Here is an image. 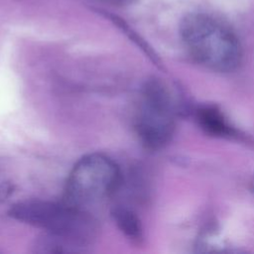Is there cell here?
<instances>
[{
  "label": "cell",
  "mask_w": 254,
  "mask_h": 254,
  "mask_svg": "<svg viewBox=\"0 0 254 254\" xmlns=\"http://www.w3.org/2000/svg\"><path fill=\"white\" fill-rule=\"evenodd\" d=\"M180 37L189 55L215 72L234 71L242 62V47L234 31L206 13H190L180 24Z\"/></svg>",
  "instance_id": "cell-1"
},
{
  "label": "cell",
  "mask_w": 254,
  "mask_h": 254,
  "mask_svg": "<svg viewBox=\"0 0 254 254\" xmlns=\"http://www.w3.org/2000/svg\"><path fill=\"white\" fill-rule=\"evenodd\" d=\"M121 180L120 169L109 157L89 154L73 166L65 185V201L83 207L111 195Z\"/></svg>",
  "instance_id": "cell-3"
},
{
  "label": "cell",
  "mask_w": 254,
  "mask_h": 254,
  "mask_svg": "<svg viewBox=\"0 0 254 254\" xmlns=\"http://www.w3.org/2000/svg\"><path fill=\"white\" fill-rule=\"evenodd\" d=\"M176 105L168 87L160 79L145 82L135 119L136 133L150 150L165 147L175 132Z\"/></svg>",
  "instance_id": "cell-4"
},
{
  "label": "cell",
  "mask_w": 254,
  "mask_h": 254,
  "mask_svg": "<svg viewBox=\"0 0 254 254\" xmlns=\"http://www.w3.org/2000/svg\"><path fill=\"white\" fill-rule=\"evenodd\" d=\"M10 216L65 239L85 251L98 233V224L91 214L68 202L59 203L41 199H27L15 203Z\"/></svg>",
  "instance_id": "cell-2"
},
{
  "label": "cell",
  "mask_w": 254,
  "mask_h": 254,
  "mask_svg": "<svg viewBox=\"0 0 254 254\" xmlns=\"http://www.w3.org/2000/svg\"><path fill=\"white\" fill-rule=\"evenodd\" d=\"M194 118L200 129L207 135L220 138L237 136L221 109L214 104H201L194 110Z\"/></svg>",
  "instance_id": "cell-5"
},
{
  "label": "cell",
  "mask_w": 254,
  "mask_h": 254,
  "mask_svg": "<svg viewBox=\"0 0 254 254\" xmlns=\"http://www.w3.org/2000/svg\"><path fill=\"white\" fill-rule=\"evenodd\" d=\"M113 219L124 235L133 241H139L143 236V229L139 217L126 207H115L112 210Z\"/></svg>",
  "instance_id": "cell-6"
},
{
  "label": "cell",
  "mask_w": 254,
  "mask_h": 254,
  "mask_svg": "<svg viewBox=\"0 0 254 254\" xmlns=\"http://www.w3.org/2000/svg\"><path fill=\"white\" fill-rule=\"evenodd\" d=\"M250 190H251L252 195H253V197H254V174H253L252 179H251V183H250Z\"/></svg>",
  "instance_id": "cell-8"
},
{
  "label": "cell",
  "mask_w": 254,
  "mask_h": 254,
  "mask_svg": "<svg viewBox=\"0 0 254 254\" xmlns=\"http://www.w3.org/2000/svg\"><path fill=\"white\" fill-rule=\"evenodd\" d=\"M13 192V185L9 179L0 174V203L8 199Z\"/></svg>",
  "instance_id": "cell-7"
}]
</instances>
